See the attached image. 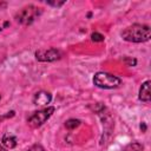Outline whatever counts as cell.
<instances>
[{
  "label": "cell",
  "instance_id": "obj_1",
  "mask_svg": "<svg viewBox=\"0 0 151 151\" xmlns=\"http://www.w3.org/2000/svg\"><path fill=\"white\" fill-rule=\"evenodd\" d=\"M150 26L144 24H133L122 32V38L130 42H145L150 39Z\"/></svg>",
  "mask_w": 151,
  "mask_h": 151
},
{
  "label": "cell",
  "instance_id": "obj_2",
  "mask_svg": "<svg viewBox=\"0 0 151 151\" xmlns=\"http://www.w3.org/2000/svg\"><path fill=\"white\" fill-rule=\"evenodd\" d=\"M93 84L99 87V88H105V90H110V88H116L122 84L120 78L107 73V72H97L93 77Z\"/></svg>",
  "mask_w": 151,
  "mask_h": 151
},
{
  "label": "cell",
  "instance_id": "obj_3",
  "mask_svg": "<svg viewBox=\"0 0 151 151\" xmlns=\"http://www.w3.org/2000/svg\"><path fill=\"white\" fill-rule=\"evenodd\" d=\"M54 107L53 106H47V107H44L41 110H38V111H34L27 119V124L33 127V129H37L39 126H41L47 119H50V117L53 114L54 112Z\"/></svg>",
  "mask_w": 151,
  "mask_h": 151
},
{
  "label": "cell",
  "instance_id": "obj_4",
  "mask_svg": "<svg viewBox=\"0 0 151 151\" xmlns=\"http://www.w3.org/2000/svg\"><path fill=\"white\" fill-rule=\"evenodd\" d=\"M40 14V8L35 7L34 5H28L22 7L17 14H15V20L21 24V25H31L37 17Z\"/></svg>",
  "mask_w": 151,
  "mask_h": 151
},
{
  "label": "cell",
  "instance_id": "obj_5",
  "mask_svg": "<svg viewBox=\"0 0 151 151\" xmlns=\"http://www.w3.org/2000/svg\"><path fill=\"white\" fill-rule=\"evenodd\" d=\"M60 55L61 54L57 48H41L35 52V58L39 61H55Z\"/></svg>",
  "mask_w": 151,
  "mask_h": 151
},
{
  "label": "cell",
  "instance_id": "obj_6",
  "mask_svg": "<svg viewBox=\"0 0 151 151\" xmlns=\"http://www.w3.org/2000/svg\"><path fill=\"white\" fill-rule=\"evenodd\" d=\"M51 100H52V94L47 91H39L33 97V103L39 106H45L50 104Z\"/></svg>",
  "mask_w": 151,
  "mask_h": 151
},
{
  "label": "cell",
  "instance_id": "obj_7",
  "mask_svg": "<svg viewBox=\"0 0 151 151\" xmlns=\"http://www.w3.org/2000/svg\"><path fill=\"white\" fill-rule=\"evenodd\" d=\"M150 80H146L142 84L140 88H139V100L144 101V103H149L151 99V92H150Z\"/></svg>",
  "mask_w": 151,
  "mask_h": 151
},
{
  "label": "cell",
  "instance_id": "obj_8",
  "mask_svg": "<svg viewBox=\"0 0 151 151\" xmlns=\"http://www.w3.org/2000/svg\"><path fill=\"white\" fill-rule=\"evenodd\" d=\"M1 144H2V146H4L5 149L12 150V149H14V147L17 146V144H18L17 137L13 136V134H11V133H6V134H4L2 139H1Z\"/></svg>",
  "mask_w": 151,
  "mask_h": 151
},
{
  "label": "cell",
  "instance_id": "obj_9",
  "mask_svg": "<svg viewBox=\"0 0 151 151\" xmlns=\"http://www.w3.org/2000/svg\"><path fill=\"white\" fill-rule=\"evenodd\" d=\"M142 150H143V145L140 143H137V142L131 143L123 149V151H142Z\"/></svg>",
  "mask_w": 151,
  "mask_h": 151
},
{
  "label": "cell",
  "instance_id": "obj_10",
  "mask_svg": "<svg viewBox=\"0 0 151 151\" xmlns=\"http://www.w3.org/2000/svg\"><path fill=\"white\" fill-rule=\"evenodd\" d=\"M79 125H80V120H78V119H68L65 122V126L68 130H73L76 127H78Z\"/></svg>",
  "mask_w": 151,
  "mask_h": 151
},
{
  "label": "cell",
  "instance_id": "obj_11",
  "mask_svg": "<svg viewBox=\"0 0 151 151\" xmlns=\"http://www.w3.org/2000/svg\"><path fill=\"white\" fill-rule=\"evenodd\" d=\"M91 39L93 41H103L104 40V35L100 34V33H98V32H94V33L91 34Z\"/></svg>",
  "mask_w": 151,
  "mask_h": 151
},
{
  "label": "cell",
  "instance_id": "obj_12",
  "mask_svg": "<svg viewBox=\"0 0 151 151\" xmlns=\"http://www.w3.org/2000/svg\"><path fill=\"white\" fill-rule=\"evenodd\" d=\"M27 151H45V149H44L41 145H39V144H34V145H32Z\"/></svg>",
  "mask_w": 151,
  "mask_h": 151
},
{
  "label": "cell",
  "instance_id": "obj_13",
  "mask_svg": "<svg viewBox=\"0 0 151 151\" xmlns=\"http://www.w3.org/2000/svg\"><path fill=\"white\" fill-rule=\"evenodd\" d=\"M47 4H48V5H51V6H54V7H60V6H63V5L65 4V1H60V2H52V1H47Z\"/></svg>",
  "mask_w": 151,
  "mask_h": 151
},
{
  "label": "cell",
  "instance_id": "obj_14",
  "mask_svg": "<svg viewBox=\"0 0 151 151\" xmlns=\"http://www.w3.org/2000/svg\"><path fill=\"white\" fill-rule=\"evenodd\" d=\"M0 151H5V147L2 146V144L0 143Z\"/></svg>",
  "mask_w": 151,
  "mask_h": 151
}]
</instances>
